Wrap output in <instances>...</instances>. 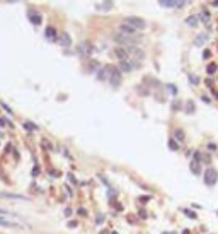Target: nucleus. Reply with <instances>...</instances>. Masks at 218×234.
Returning a JSON list of instances; mask_svg holds the SVG:
<instances>
[{
    "label": "nucleus",
    "instance_id": "obj_1",
    "mask_svg": "<svg viewBox=\"0 0 218 234\" xmlns=\"http://www.w3.org/2000/svg\"><path fill=\"white\" fill-rule=\"evenodd\" d=\"M113 39H114L118 44H121V46L128 48V46H135V44H136L142 38H140V36H126V34L118 32V34H114V36H113Z\"/></svg>",
    "mask_w": 218,
    "mask_h": 234
},
{
    "label": "nucleus",
    "instance_id": "obj_2",
    "mask_svg": "<svg viewBox=\"0 0 218 234\" xmlns=\"http://www.w3.org/2000/svg\"><path fill=\"white\" fill-rule=\"evenodd\" d=\"M107 79L113 87H118L121 82V72L118 67H107Z\"/></svg>",
    "mask_w": 218,
    "mask_h": 234
},
{
    "label": "nucleus",
    "instance_id": "obj_3",
    "mask_svg": "<svg viewBox=\"0 0 218 234\" xmlns=\"http://www.w3.org/2000/svg\"><path fill=\"white\" fill-rule=\"evenodd\" d=\"M124 24H128V26H131L133 29H145L147 27V21L145 19H142V17H136V15H130V17H126L124 19Z\"/></svg>",
    "mask_w": 218,
    "mask_h": 234
},
{
    "label": "nucleus",
    "instance_id": "obj_4",
    "mask_svg": "<svg viewBox=\"0 0 218 234\" xmlns=\"http://www.w3.org/2000/svg\"><path fill=\"white\" fill-rule=\"evenodd\" d=\"M217 181H218V173H217V169H213V168H208V169L205 171V185H206V186H213Z\"/></svg>",
    "mask_w": 218,
    "mask_h": 234
},
{
    "label": "nucleus",
    "instance_id": "obj_5",
    "mask_svg": "<svg viewBox=\"0 0 218 234\" xmlns=\"http://www.w3.org/2000/svg\"><path fill=\"white\" fill-rule=\"evenodd\" d=\"M77 51H78V55H82V56H89V55H92V51H94V44H92L90 41H82V43L77 46Z\"/></svg>",
    "mask_w": 218,
    "mask_h": 234
},
{
    "label": "nucleus",
    "instance_id": "obj_6",
    "mask_svg": "<svg viewBox=\"0 0 218 234\" xmlns=\"http://www.w3.org/2000/svg\"><path fill=\"white\" fill-rule=\"evenodd\" d=\"M114 55H116V58L119 60V62H124V60H130L128 56H130V53L126 51V48H123V46H118L116 50H114Z\"/></svg>",
    "mask_w": 218,
    "mask_h": 234
},
{
    "label": "nucleus",
    "instance_id": "obj_7",
    "mask_svg": "<svg viewBox=\"0 0 218 234\" xmlns=\"http://www.w3.org/2000/svg\"><path fill=\"white\" fill-rule=\"evenodd\" d=\"M44 36H46L48 41H56V39H58V36H56V29H55L53 26H48V27H46Z\"/></svg>",
    "mask_w": 218,
    "mask_h": 234
},
{
    "label": "nucleus",
    "instance_id": "obj_8",
    "mask_svg": "<svg viewBox=\"0 0 218 234\" xmlns=\"http://www.w3.org/2000/svg\"><path fill=\"white\" fill-rule=\"evenodd\" d=\"M27 17H29V21H31L34 26H39V24L43 22L41 14H36V12H27Z\"/></svg>",
    "mask_w": 218,
    "mask_h": 234
},
{
    "label": "nucleus",
    "instance_id": "obj_9",
    "mask_svg": "<svg viewBox=\"0 0 218 234\" xmlns=\"http://www.w3.org/2000/svg\"><path fill=\"white\" fill-rule=\"evenodd\" d=\"M119 31H121V34H126V36H135V34H136V29H133V27L128 26V24H121V26H119Z\"/></svg>",
    "mask_w": 218,
    "mask_h": 234
},
{
    "label": "nucleus",
    "instance_id": "obj_10",
    "mask_svg": "<svg viewBox=\"0 0 218 234\" xmlns=\"http://www.w3.org/2000/svg\"><path fill=\"white\" fill-rule=\"evenodd\" d=\"M56 41H58L61 46H70V44H72V38H70L67 32H61V34L58 36V39H56Z\"/></svg>",
    "mask_w": 218,
    "mask_h": 234
},
{
    "label": "nucleus",
    "instance_id": "obj_11",
    "mask_svg": "<svg viewBox=\"0 0 218 234\" xmlns=\"http://www.w3.org/2000/svg\"><path fill=\"white\" fill-rule=\"evenodd\" d=\"M198 17H200V22H203V24H206V26H208V24H210V21H211L210 12H208L206 9H205V10H201V14H200Z\"/></svg>",
    "mask_w": 218,
    "mask_h": 234
},
{
    "label": "nucleus",
    "instance_id": "obj_12",
    "mask_svg": "<svg viewBox=\"0 0 218 234\" xmlns=\"http://www.w3.org/2000/svg\"><path fill=\"white\" fill-rule=\"evenodd\" d=\"M0 226L2 227H7V229H14V227H20L17 222H10V221H7V219H2L0 217Z\"/></svg>",
    "mask_w": 218,
    "mask_h": 234
},
{
    "label": "nucleus",
    "instance_id": "obj_13",
    "mask_svg": "<svg viewBox=\"0 0 218 234\" xmlns=\"http://www.w3.org/2000/svg\"><path fill=\"white\" fill-rule=\"evenodd\" d=\"M186 24H188L189 27H196V26L200 24V17H198V15H189V17L186 19Z\"/></svg>",
    "mask_w": 218,
    "mask_h": 234
},
{
    "label": "nucleus",
    "instance_id": "obj_14",
    "mask_svg": "<svg viewBox=\"0 0 218 234\" xmlns=\"http://www.w3.org/2000/svg\"><path fill=\"white\" fill-rule=\"evenodd\" d=\"M206 41H208V34H198V36L194 38V44H196V46H203Z\"/></svg>",
    "mask_w": 218,
    "mask_h": 234
},
{
    "label": "nucleus",
    "instance_id": "obj_15",
    "mask_svg": "<svg viewBox=\"0 0 218 234\" xmlns=\"http://www.w3.org/2000/svg\"><path fill=\"white\" fill-rule=\"evenodd\" d=\"M191 173H193V174H200V173H201V162L193 161V162H191Z\"/></svg>",
    "mask_w": 218,
    "mask_h": 234
},
{
    "label": "nucleus",
    "instance_id": "obj_16",
    "mask_svg": "<svg viewBox=\"0 0 218 234\" xmlns=\"http://www.w3.org/2000/svg\"><path fill=\"white\" fill-rule=\"evenodd\" d=\"M99 80H106L107 79V67H104V68H101L99 72H97V75H95Z\"/></svg>",
    "mask_w": 218,
    "mask_h": 234
},
{
    "label": "nucleus",
    "instance_id": "obj_17",
    "mask_svg": "<svg viewBox=\"0 0 218 234\" xmlns=\"http://www.w3.org/2000/svg\"><path fill=\"white\" fill-rule=\"evenodd\" d=\"M174 137H176L177 142H184V137H186V135H184V132H182L181 128H177V130L174 132Z\"/></svg>",
    "mask_w": 218,
    "mask_h": 234
},
{
    "label": "nucleus",
    "instance_id": "obj_18",
    "mask_svg": "<svg viewBox=\"0 0 218 234\" xmlns=\"http://www.w3.org/2000/svg\"><path fill=\"white\" fill-rule=\"evenodd\" d=\"M24 128L27 132H38V127L34 123H31V121H24Z\"/></svg>",
    "mask_w": 218,
    "mask_h": 234
},
{
    "label": "nucleus",
    "instance_id": "obj_19",
    "mask_svg": "<svg viewBox=\"0 0 218 234\" xmlns=\"http://www.w3.org/2000/svg\"><path fill=\"white\" fill-rule=\"evenodd\" d=\"M169 149L171 150H179V142L176 139H169Z\"/></svg>",
    "mask_w": 218,
    "mask_h": 234
},
{
    "label": "nucleus",
    "instance_id": "obj_20",
    "mask_svg": "<svg viewBox=\"0 0 218 234\" xmlns=\"http://www.w3.org/2000/svg\"><path fill=\"white\" fill-rule=\"evenodd\" d=\"M159 3H160L162 7H167V9L176 7V5H174V0H159Z\"/></svg>",
    "mask_w": 218,
    "mask_h": 234
},
{
    "label": "nucleus",
    "instance_id": "obj_21",
    "mask_svg": "<svg viewBox=\"0 0 218 234\" xmlns=\"http://www.w3.org/2000/svg\"><path fill=\"white\" fill-rule=\"evenodd\" d=\"M217 70H218V65H217V63H210V65L206 67V72H208L210 75H213V74H215Z\"/></svg>",
    "mask_w": 218,
    "mask_h": 234
},
{
    "label": "nucleus",
    "instance_id": "obj_22",
    "mask_svg": "<svg viewBox=\"0 0 218 234\" xmlns=\"http://www.w3.org/2000/svg\"><path fill=\"white\" fill-rule=\"evenodd\" d=\"M189 82H191L193 86H198V84H200V77H196V75L189 74Z\"/></svg>",
    "mask_w": 218,
    "mask_h": 234
},
{
    "label": "nucleus",
    "instance_id": "obj_23",
    "mask_svg": "<svg viewBox=\"0 0 218 234\" xmlns=\"http://www.w3.org/2000/svg\"><path fill=\"white\" fill-rule=\"evenodd\" d=\"M186 111H188V113H194V103H193V101H188V103H186Z\"/></svg>",
    "mask_w": 218,
    "mask_h": 234
},
{
    "label": "nucleus",
    "instance_id": "obj_24",
    "mask_svg": "<svg viewBox=\"0 0 218 234\" xmlns=\"http://www.w3.org/2000/svg\"><path fill=\"white\" fill-rule=\"evenodd\" d=\"M167 89H169V91H171V94H174V96H176V94H177V87H176V86H174V84H167Z\"/></svg>",
    "mask_w": 218,
    "mask_h": 234
},
{
    "label": "nucleus",
    "instance_id": "obj_25",
    "mask_svg": "<svg viewBox=\"0 0 218 234\" xmlns=\"http://www.w3.org/2000/svg\"><path fill=\"white\" fill-rule=\"evenodd\" d=\"M182 212H184L188 217H191V219H196V214H194V212H191L189 209H182Z\"/></svg>",
    "mask_w": 218,
    "mask_h": 234
},
{
    "label": "nucleus",
    "instance_id": "obj_26",
    "mask_svg": "<svg viewBox=\"0 0 218 234\" xmlns=\"http://www.w3.org/2000/svg\"><path fill=\"white\" fill-rule=\"evenodd\" d=\"M174 5H176L177 9H181V7L186 5V0H174Z\"/></svg>",
    "mask_w": 218,
    "mask_h": 234
},
{
    "label": "nucleus",
    "instance_id": "obj_27",
    "mask_svg": "<svg viewBox=\"0 0 218 234\" xmlns=\"http://www.w3.org/2000/svg\"><path fill=\"white\" fill-rule=\"evenodd\" d=\"M104 219H106V217H104V214H97V219H95V224H102V222H104Z\"/></svg>",
    "mask_w": 218,
    "mask_h": 234
},
{
    "label": "nucleus",
    "instance_id": "obj_28",
    "mask_svg": "<svg viewBox=\"0 0 218 234\" xmlns=\"http://www.w3.org/2000/svg\"><path fill=\"white\" fill-rule=\"evenodd\" d=\"M0 106H2V108H3V109H5V111L9 113V115H12V113H14V111H12V109H10V108H9L7 104H5V103H0Z\"/></svg>",
    "mask_w": 218,
    "mask_h": 234
},
{
    "label": "nucleus",
    "instance_id": "obj_29",
    "mask_svg": "<svg viewBox=\"0 0 218 234\" xmlns=\"http://www.w3.org/2000/svg\"><path fill=\"white\" fill-rule=\"evenodd\" d=\"M210 56H211V51H210V50H205V51H203V58H205V60H208Z\"/></svg>",
    "mask_w": 218,
    "mask_h": 234
},
{
    "label": "nucleus",
    "instance_id": "obj_30",
    "mask_svg": "<svg viewBox=\"0 0 218 234\" xmlns=\"http://www.w3.org/2000/svg\"><path fill=\"white\" fill-rule=\"evenodd\" d=\"M193 161H198V162H201V152H194V159Z\"/></svg>",
    "mask_w": 218,
    "mask_h": 234
},
{
    "label": "nucleus",
    "instance_id": "obj_31",
    "mask_svg": "<svg viewBox=\"0 0 218 234\" xmlns=\"http://www.w3.org/2000/svg\"><path fill=\"white\" fill-rule=\"evenodd\" d=\"M208 149L210 150H217V144H208Z\"/></svg>",
    "mask_w": 218,
    "mask_h": 234
},
{
    "label": "nucleus",
    "instance_id": "obj_32",
    "mask_svg": "<svg viewBox=\"0 0 218 234\" xmlns=\"http://www.w3.org/2000/svg\"><path fill=\"white\" fill-rule=\"evenodd\" d=\"M5 123H9V121H5V120H3V118H0V127H3V125H5Z\"/></svg>",
    "mask_w": 218,
    "mask_h": 234
},
{
    "label": "nucleus",
    "instance_id": "obj_33",
    "mask_svg": "<svg viewBox=\"0 0 218 234\" xmlns=\"http://www.w3.org/2000/svg\"><path fill=\"white\" fill-rule=\"evenodd\" d=\"M211 5H213V7H218V0H211Z\"/></svg>",
    "mask_w": 218,
    "mask_h": 234
},
{
    "label": "nucleus",
    "instance_id": "obj_34",
    "mask_svg": "<svg viewBox=\"0 0 218 234\" xmlns=\"http://www.w3.org/2000/svg\"><path fill=\"white\" fill-rule=\"evenodd\" d=\"M182 234H189V229H184V231H182Z\"/></svg>",
    "mask_w": 218,
    "mask_h": 234
},
{
    "label": "nucleus",
    "instance_id": "obj_35",
    "mask_svg": "<svg viewBox=\"0 0 218 234\" xmlns=\"http://www.w3.org/2000/svg\"><path fill=\"white\" fill-rule=\"evenodd\" d=\"M7 2H20V0H7Z\"/></svg>",
    "mask_w": 218,
    "mask_h": 234
},
{
    "label": "nucleus",
    "instance_id": "obj_36",
    "mask_svg": "<svg viewBox=\"0 0 218 234\" xmlns=\"http://www.w3.org/2000/svg\"><path fill=\"white\" fill-rule=\"evenodd\" d=\"M101 234H109V233H101Z\"/></svg>",
    "mask_w": 218,
    "mask_h": 234
},
{
    "label": "nucleus",
    "instance_id": "obj_37",
    "mask_svg": "<svg viewBox=\"0 0 218 234\" xmlns=\"http://www.w3.org/2000/svg\"><path fill=\"white\" fill-rule=\"evenodd\" d=\"M113 234H118V233H113Z\"/></svg>",
    "mask_w": 218,
    "mask_h": 234
}]
</instances>
